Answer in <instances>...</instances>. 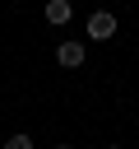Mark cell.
I'll return each instance as SVG.
<instances>
[{
  "instance_id": "cell-4",
  "label": "cell",
  "mask_w": 139,
  "mask_h": 149,
  "mask_svg": "<svg viewBox=\"0 0 139 149\" xmlns=\"http://www.w3.org/2000/svg\"><path fill=\"white\" fill-rule=\"evenodd\" d=\"M5 149H37V144H32V135H23V130H19V135H9V140H5Z\"/></svg>"
},
{
  "instance_id": "cell-3",
  "label": "cell",
  "mask_w": 139,
  "mask_h": 149,
  "mask_svg": "<svg viewBox=\"0 0 139 149\" xmlns=\"http://www.w3.org/2000/svg\"><path fill=\"white\" fill-rule=\"evenodd\" d=\"M42 14H46V23H51V28H60V23H70L74 5H70V0H46V9H42Z\"/></svg>"
},
{
  "instance_id": "cell-6",
  "label": "cell",
  "mask_w": 139,
  "mask_h": 149,
  "mask_svg": "<svg viewBox=\"0 0 139 149\" xmlns=\"http://www.w3.org/2000/svg\"><path fill=\"white\" fill-rule=\"evenodd\" d=\"M111 149H116V144H111Z\"/></svg>"
},
{
  "instance_id": "cell-1",
  "label": "cell",
  "mask_w": 139,
  "mask_h": 149,
  "mask_svg": "<svg viewBox=\"0 0 139 149\" xmlns=\"http://www.w3.org/2000/svg\"><path fill=\"white\" fill-rule=\"evenodd\" d=\"M83 33H88L93 42H111V37H116V14H111V9H93L88 23H83Z\"/></svg>"
},
{
  "instance_id": "cell-5",
  "label": "cell",
  "mask_w": 139,
  "mask_h": 149,
  "mask_svg": "<svg viewBox=\"0 0 139 149\" xmlns=\"http://www.w3.org/2000/svg\"><path fill=\"white\" fill-rule=\"evenodd\" d=\"M56 149H74V144H56Z\"/></svg>"
},
{
  "instance_id": "cell-2",
  "label": "cell",
  "mask_w": 139,
  "mask_h": 149,
  "mask_svg": "<svg viewBox=\"0 0 139 149\" xmlns=\"http://www.w3.org/2000/svg\"><path fill=\"white\" fill-rule=\"evenodd\" d=\"M56 61H60L65 70H79V65L88 61V47H83V42H60V47H56Z\"/></svg>"
}]
</instances>
